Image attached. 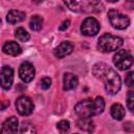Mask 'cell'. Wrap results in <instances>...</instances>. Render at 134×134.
Segmentation results:
<instances>
[{
    "instance_id": "6da1fadb",
    "label": "cell",
    "mask_w": 134,
    "mask_h": 134,
    "mask_svg": "<svg viewBox=\"0 0 134 134\" xmlns=\"http://www.w3.org/2000/svg\"><path fill=\"white\" fill-rule=\"evenodd\" d=\"M92 72L95 75V77L103 80L105 84V89L109 94L114 95L120 90L121 79L119 74L107 64L105 63L95 64L92 68Z\"/></svg>"
},
{
    "instance_id": "7a4b0ae2",
    "label": "cell",
    "mask_w": 134,
    "mask_h": 134,
    "mask_svg": "<svg viewBox=\"0 0 134 134\" xmlns=\"http://www.w3.org/2000/svg\"><path fill=\"white\" fill-rule=\"evenodd\" d=\"M104 109L105 99L102 96H97L94 99H83L74 106V111L79 117H92L103 113Z\"/></svg>"
},
{
    "instance_id": "3957f363",
    "label": "cell",
    "mask_w": 134,
    "mask_h": 134,
    "mask_svg": "<svg viewBox=\"0 0 134 134\" xmlns=\"http://www.w3.org/2000/svg\"><path fill=\"white\" fill-rule=\"evenodd\" d=\"M65 5L72 12L76 13H99L104 5L98 0H63Z\"/></svg>"
},
{
    "instance_id": "277c9868",
    "label": "cell",
    "mask_w": 134,
    "mask_h": 134,
    "mask_svg": "<svg viewBox=\"0 0 134 134\" xmlns=\"http://www.w3.org/2000/svg\"><path fill=\"white\" fill-rule=\"evenodd\" d=\"M122 43L124 41L121 38L111 34H105L99 37L97 42V48L103 52H111L117 50L122 45Z\"/></svg>"
},
{
    "instance_id": "5b68a950",
    "label": "cell",
    "mask_w": 134,
    "mask_h": 134,
    "mask_svg": "<svg viewBox=\"0 0 134 134\" xmlns=\"http://www.w3.org/2000/svg\"><path fill=\"white\" fill-rule=\"evenodd\" d=\"M113 63L119 70H127L133 65V55L129 50H117L113 55Z\"/></svg>"
},
{
    "instance_id": "8992f818",
    "label": "cell",
    "mask_w": 134,
    "mask_h": 134,
    "mask_svg": "<svg viewBox=\"0 0 134 134\" xmlns=\"http://www.w3.org/2000/svg\"><path fill=\"white\" fill-rule=\"evenodd\" d=\"M108 18L111 25L116 29L122 30L130 25V19L116 9H110L108 12Z\"/></svg>"
},
{
    "instance_id": "52a82bcc",
    "label": "cell",
    "mask_w": 134,
    "mask_h": 134,
    "mask_svg": "<svg viewBox=\"0 0 134 134\" xmlns=\"http://www.w3.org/2000/svg\"><path fill=\"white\" fill-rule=\"evenodd\" d=\"M99 28H100L99 22L93 17L86 18L82 22V26H81V30H82L83 35L88 36V37H93L96 34H98Z\"/></svg>"
},
{
    "instance_id": "ba28073f",
    "label": "cell",
    "mask_w": 134,
    "mask_h": 134,
    "mask_svg": "<svg viewBox=\"0 0 134 134\" xmlns=\"http://www.w3.org/2000/svg\"><path fill=\"white\" fill-rule=\"evenodd\" d=\"M16 109L20 115L27 116L34 111V104L28 96L21 95L16 99Z\"/></svg>"
},
{
    "instance_id": "9c48e42d",
    "label": "cell",
    "mask_w": 134,
    "mask_h": 134,
    "mask_svg": "<svg viewBox=\"0 0 134 134\" xmlns=\"http://www.w3.org/2000/svg\"><path fill=\"white\" fill-rule=\"evenodd\" d=\"M14 83V69L10 66H3L0 70V86L4 90L10 89Z\"/></svg>"
},
{
    "instance_id": "30bf717a",
    "label": "cell",
    "mask_w": 134,
    "mask_h": 134,
    "mask_svg": "<svg viewBox=\"0 0 134 134\" xmlns=\"http://www.w3.org/2000/svg\"><path fill=\"white\" fill-rule=\"evenodd\" d=\"M35 67L29 62H23L19 68V76L24 83H29L35 77Z\"/></svg>"
},
{
    "instance_id": "8fae6325",
    "label": "cell",
    "mask_w": 134,
    "mask_h": 134,
    "mask_svg": "<svg viewBox=\"0 0 134 134\" xmlns=\"http://www.w3.org/2000/svg\"><path fill=\"white\" fill-rule=\"evenodd\" d=\"M18 126H19L18 118L16 116H10V117H8L3 122L2 128L0 129V133H3V134H14V133H17Z\"/></svg>"
},
{
    "instance_id": "7c38bea8",
    "label": "cell",
    "mask_w": 134,
    "mask_h": 134,
    "mask_svg": "<svg viewBox=\"0 0 134 134\" xmlns=\"http://www.w3.org/2000/svg\"><path fill=\"white\" fill-rule=\"evenodd\" d=\"M73 51V44L68 42V41H64L61 44H59V46L55 47L54 49V55L58 59H63L66 55L70 54Z\"/></svg>"
},
{
    "instance_id": "4fadbf2b",
    "label": "cell",
    "mask_w": 134,
    "mask_h": 134,
    "mask_svg": "<svg viewBox=\"0 0 134 134\" xmlns=\"http://www.w3.org/2000/svg\"><path fill=\"white\" fill-rule=\"evenodd\" d=\"M2 50H3V52L5 54L13 55V57H17V55L21 54V52H22L21 46L17 42H15V41H7L3 45Z\"/></svg>"
},
{
    "instance_id": "5bb4252c",
    "label": "cell",
    "mask_w": 134,
    "mask_h": 134,
    "mask_svg": "<svg viewBox=\"0 0 134 134\" xmlns=\"http://www.w3.org/2000/svg\"><path fill=\"white\" fill-rule=\"evenodd\" d=\"M79 84V80L77 77L70 72H66L63 76V89L65 91H69L74 89Z\"/></svg>"
},
{
    "instance_id": "9a60e30c",
    "label": "cell",
    "mask_w": 134,
    "mask_h": 134,
    "mask_svg": "<svg viewBox=\"0 0 134 134\" xmlns=\"http://www.w3.org/2000/svg\"><path fill=\"white\" fill-rule=\"evenodd\" d=\"M25 17H26V15L24 12H21L18 9H12L6 15V21L10 24H17V23L24 21Z\"/></svg>"
},
{
    "instance_id": "2e32d148",
    "label": "cell",
    "mask_w": 134,
    "mask_h": 134,
    "mask_svg": "<svg viewBox=\"0 0 134 134\" xmlns=\"http://www.w3.org/2000/svg\"><path fill=\"white\" fill-rule=\"evenodd\" d=\"M110 113H111V116L115 120H121L126 115V110H125L122 105H120L118 103H115L111 106Z\"/></svg>"
},
{
    "instance_id": "e0dca14e",
    "label": "cell",
    "mask_w": 134,
    "mask_h": 134,
    "mask_svg": "<svg viewBox=\"0 0 134 134\" xmlns=\"http://www.w3.org/2000/svg\"><path fill=\"white\" fill-rule=\"evenodd\" d=\"M76 125L81 130L86 132H92L94 130V124L90 119V117H80Z\"/></svg>"
},
{
    "instance_id": "ac0fdd59",
    "label": "cell",
    "mask_w": 134,
    "mask_h": 134,
    "mask_svg": "<svg viewBox=\"0 0 134 134\" xmlns=\"http://www.w3.org/2000/svg\"><path fill=\"white\" fill-rule=\"evenodd\" d=\"M43 26V19L41 16L39 15H36V16H32L31 19H30V22H29V27L31 30L34 31H39Z\"/></svg>"
},
{
    "instance_id": "d6986e66",
    "label": "cell",
    "mask_w": 134,
    "mask_h": 134,
    "mask_svg": "<svg viewBox=\"0 0 134 134\" xmlns=\"http://www.w3.org/2000/svg\"><path fill=\"white\" fill-rule=\"evenodd\" d=\"M15 37L18 41L20 42H27L30 38L29 34L23 28V27H18L16 30H15Z\"/></svg>"
},
{
    "instance_id": "ffe728a7",
    "label": "cell",
    "mask_w": 134,
    "mask_h": 134,
    "mask_svg": "<svg viewBox=\"0 0 134 134\" xmlns=\"http://www.w3.org/2000/svg\"><path fill=\"white\" fill-rule=\"evenodd\" d=\"M57 128H58V130H59L61 133H66V132L69 131V129H70V124H69L68 120L63 119V120H61V121L58 122Z\"/></svg>"
},
{
    "instance_id": "44dd1931",
    "label": "cell",
    "mask_w": 134,
    "mask_h": 134,
    "mask_svg": "<svg viewBox=\"0 0 134 134\" xmlns=\"http://www.w3.org/2000/svg\"><path fill=\"white\" fill-rule=\"evenodd\" d=\"M21 133H36V129H35V127L30 124V122H28V121H24L23 124H22V126H21Z\"/></svg>"
},
{
    "instance_id": "7402d4cb",
    "label": "cell",
    "mask_w": 134,
    "mask_h": 134,
    "mask_svg": "<svg viewBox=\"0 0 134 134\" xmlns=\"http://www.w3.org/2000/svg\"><path fill=\"white\" fill-rule=\"evenodd\" d=\"M127 106L129 108V110L131 112H133V109H134V93L132 90L129 91L128 93V96H127Z\"/></svg>"
},
{
    "instance_id": "603a6c76",
    "label": "cell",
    "mask_w": 134,
    "mask_h": 134,
    "mask_svg": "<svg viewBox=\"0 0 134 134\" xmlns=\"http://www.w3.org/2000/svg\"><path fill=\"white\" fill-rule=\"evenodd\" d=\"M40 86H41V88L44 89V90L48 89V88L51 86V80H50V77L45 76V77L41 79V81H40Z\"/></svg>"
},
{
    "instance_id": "cb8c5ba5",
    "label": "cell",
    "mask_w": 134,
    "mask_h": 134,
    "mask_svg": "<svg viewBox=\"0 0 134 134\" xmlns=\"http://www.w3.org/2000/svg\"><path fill=\"white\" fill-rule=\"evenodd\" d=\"M133 74H134V72L130 71V72L127 73V75L125 77V83L127 84L128 87H133V85H134V76H133Z\"/></svg>"
},
{
    "instance_id": "d4e9b609",
    "label": "cell",
    "mask_w": 134,
    "mask_h": 134,
    "mask_svg": "<svg viewBox=\"0 0 134 134\" xmlns=\"http://www.w3.org/2000/svg\"><path fill=\"white\" fill-rule=\"evenodd\" d=\"M69 24H70V21H69V20H65V21L59 26V30H65V29L69 26Z\"/></svg>"
},
{
    "instance_id": "484cf974",
    "label": "cell",
    "mask_w": 134,
    "mask_h": 134,
    "mask_svg": "<svg viewBox=\"0 0 134 134\" xmlns=\"http://www.w3.org/2000/svg\"><path fill=\"white\" fill-rule=\"evenodd\" d=\"M8 105H9V102H3V100H0V111H1V110H4Z\"/></svg>"
},
{
    "instance_id": "4316f807",
    "label": "cell",
    "mask_w": 134,
    "mask_h": 134,
    "mask_svg": "<svg viewBox=\"0 0 134 134\" xmlns=\"http://www.w3.org/2000/svg\"><path fill=\"white\" fill-rule=\"evenodd\" d=\"M35 3H41V2H43L44 0H32Z\"/></svg>"
},
{
    "instance_id": "83f0119b",
    "label": "cell",
    "mask_w": 134,
    "mask_h": 134,
    "mask_svg": "<svg viewBox=\"0 0 134 134\" xmlns=\"http://www.w3.org/2000/svg\"><path fill=\"white\" fill-rule=\"evenodd\" d=\"M108 1H109V2H112V3H113V2H116V1H118V0H108Z\"/></svg>"
}]
</instances>
